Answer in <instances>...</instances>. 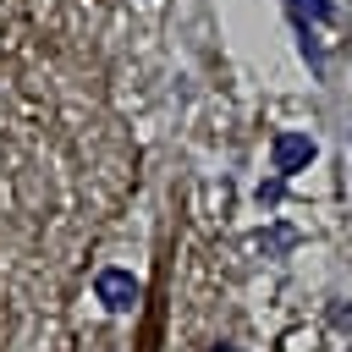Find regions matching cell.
Wrapping results in <instances>:
<instances>
[{
    "label": "cell",
    "mask_w": 352,
    "mask_h": 352,
    "mask_svg": "<svg viewBox=\"0 0 352 352\" xmlns=\"http://www.w3.org/2000/svg\"><path fill=\"white\" fill-rule=\"evenodd\" d=\"M314 138L308 132H275V143H270V170L286 182V176H297V170H308L314 165Z\"/></svg>",
    "instance_id": "cell-1"
},
{
    "label": "cell",
    "mask_w": 352,
    "mask_h": 352,
    "mask_svg": "<svg viewBox=\"0 0 352 352\" xmlns=\"http://www.w3.org/2000/svg\"><path fill=\"white\" fill-rule=\"evenodd\" d=\"M99 297H104L110 308H132V302H138V280H132L126 270H104V275H99Z\"/></svg>",
    "instance_id": "cell-2"
},
{
    "label": "cell",
    "mask_w": 352,
    "mask_h": 352,
    "mask_svg": "<svg viewBox=\"0 0 352 352\" xmlns=\"http://www.w3.org/2000/svg\"><path fill=\"white\" fill-rule=\"evenodd\" d=\"M292 11H297V22L308 28V22H324V16H330V0H292Z\"/></svg>",
    "instance_id": "cell-3"
},
{
    "label": "cell",
    "mask_w": 352,
    "mask_h": 352,
    "mask_svg": "<svg viewBox=\"0 0 352 352\" xmlns=\"http://www.w3.org/2000/svg\"><path fill=\"white\" fill-rule=\"evenodd\" d=\"M280 192H286V187H280V176H270V182H258V204H280Z\"/></svg>",
    "instance_id": "cell-4"
}]
</instances>
